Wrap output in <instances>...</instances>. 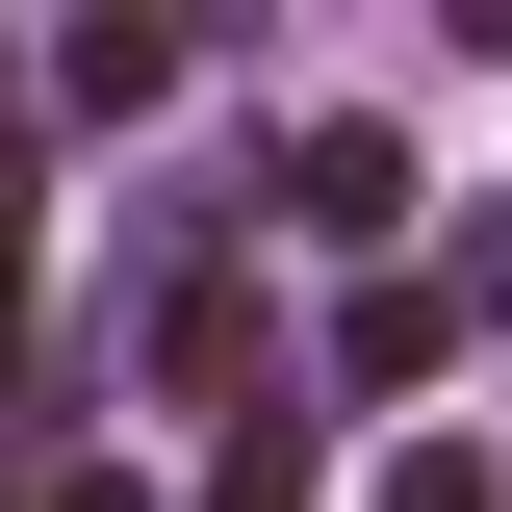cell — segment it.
<instances>
[{
	"instance_id": "3",
	"label": "cell",
	"mask_w": 512,
	"mask_h": 512,
	"mask_svg": "<svg viewBox=\"0 0 512 512\" xmlns=\"http://www.w3.org/2000/svg\"><path fill=\"white\" fill-rule=\"evenodd\" d=\"M205 512H308V410H256V436L205 461Z\"/></svg>"
},
{
	"instance_id": "2",
	"label": "cell",
	"mask_w": 512,
	"mask_h": 512,
	"mask_svg": "<svg viewBox=\"0 0 512 512\" xmlns=\"http://www.w3.org/2000/svg\"><path fill=\"white\" fill-rule=\"evenodd\" d=\"M52 103H77V128H128V103H180V26H77V52H52Z\"/></svg>"
},
{
	"instance_id": "1",
	"label": "cell",
	"mask_w": 512,
	"mask_h": 512,
	"mask_svg": "<svg viewBox=\"0 0 512 512\" xmlns=\"http://www.w3.org/2000/svg\"><path fill=\"white\" fill-rule=\"evenodd\" d=\"M282 205H308V256H384V231H410V154H384V128H308Z\"/></svg>"
},
{
	"instance_id": "4",
	"label": "cell",
	"mask_w": 512,
	"mask_h": 512,
	"mask_svg": "<svg viewBox=\"0 0 512 512\" xmlns=\"http://www.w3.org/2000/svg\"><path fill=\"white\" fill-rule=\"evenodd\" d=\"M384 512H512V487H487V461H384Z\"/></svg>"
},
{
	"instance_id": "5",
	"label": "cell",
	"mask_w": 512,
	"mask_h": 512,
	"mask_svg": "<svg viewBox=\"0 0 512 512\" xmlns=\"http://www.w3.org/2000/svg\"><path fill=\"white\" fill-rule=\"evenodd\" d=\"M0 333H26V180H0Z\"/></svg>"
}]
</instances>
